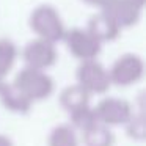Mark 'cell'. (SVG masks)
Returning a JSON list of instances; mask_svg holds the SVG:
<instances>
[{"label": "cell", "mask_w": 146, "mask_h": 146, "mask_svg": "<svg viewBox=\"0 0 146 146\" xmlns=\"http://www.w3.org/2000/svg\"><path fill=\"white\" fill-rule=\"evenodd\" d=\"M49 146H79L74 129L71 126H68V124L57 126L50 132Z\"/></svg>", "instance_id": "3"}, {"label": "cell", "mask_w": 146, "mask_h": 146, "mask_svg": "<svg viewBox=\"0 0 146 146\" xmlns=\"http://www.w3.org/2000/svg\"><path fill=\"white\" fill-rule=\"evenodd\" d=\"M69 115H71L72 129L76 127V129L82 130V132H85V130L94 127L96 124H99L98 116H96V111L91 110L88 105H86V107H83V108H80V110L72 111V113H69Z\"/></svg>", "instance_id": "4"}, {"label": "cell", "mask_w": 146, "mask_h": 146, "mask_svg": "<svg viewBox=\"0 0 146 146\" xmlns=\"http://www.w3.org/2000/svg\"><path fill=\"white\" fill-rule=\"evenodd\" d=\"M3 104L7 108L16 113H25L30 108V99L17 90H8L3 93Z\"/></svg>", "instance_id": "5"}, {"label": "cell", "mask_w": 146, "mask_h": 146, "mask_svg": "<svg viewBox=\"0 0 146 146\" xmlns=\"http://www.w3.org/2000/svg\"><path fill=\"white\" fill-rule=\"evenodd\" d=\"M96 116L99 124L104 126H121L132 116L129 104L119 99H105L96 107Z\"/></svg>", "instance_id": "1"}, {"label": "cell", "mask_w": 146, "mask_h": 146, "mask_svg": "<svg viewBox=\"0 0 146 146\" xmlns=\"http://www.w3.org/2000/svg\"><path fill=\"white\" fill-rule=\"evenodd\" d=\"M115 137L111 130L104 124H96L94 127L83 132L85 146H113Z\"/></svg>", "instance_id": "2"}, {"label": "cell", "mask_w": 146, "mask_h": 146, "mask_svg": "<svg viewBox=\"0 0 146 146\" xmlns=\"http://www.w3.org/2000/svg\"><path fill=\"white\" fill-rule=\"evenodd\" d=\"M61 104L63 107L66 108L69 113L76 110H80V108L86 107L88 105V98H86V93L83 90H79V88H72L69 91H66L61 98Z\"/></svg>", "instance_id": "6"}, {"label": "cell", "mask_w": 146, "mask_h": 146, "mask_svg": "<svg viewBox=\"0 0 146 146\" xmlns=\"http://www.w3.org/2000/svg\"><path fill=\"white\" fill-rule=\"evenodd\" d=\"M0 146H13V143H11V140L8 137L0 135Z\"/></svg>", "instance_id": "8"}, {"label": "cell", "mask_w": 146, "mask_h": 146, "mask_svg": "<svg viewBox=\"0 0 146 146\" xmlns=\"http://www.w3.org/2000/svg\"><path fill=\"white\" fill-rule=\"evenodd\" d=\"M127 135L133 140H143L146 135V123L143 113H132L130 119L126 123Z\"/></svg>", "instance_id": "7"}]
</instances>
